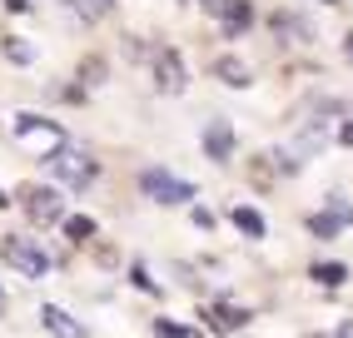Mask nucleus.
<instances>
[{"mask_svg": "<svg viewBox=\"0 0 353 338\" xmlns=\"http://www.w3.org/2000/svg\"><path fill=\"white\" fill-rule=\"evenodd\" d=\"M50 175H55V184L85 189V184H95V175H100V159L90 155V150H80V144H60V150L50 155Z\"/></svg>", "mask_w": 353, "mask_h": 338, "instance_id": "f257e3e1", "label": "nucleus"}, {"mask_svg": "<svg viewBox=\"0 0 353 338\" xmlns=\"http://www.w3.org/2000/svg\"><path fill=\"white\" fill-rule=\"evenodd\" d=\"M15 139L26 144V150H35V155L50 159L60 144H65V130L55 125V119H40V115H15Z\"/></svg>", "mask_w": 353, "mask_h": 338, "instance_id": "f03ea898", "label": "nucleus"}, {"mask_svg": "<svg viewBox=\"0 0 353 338\" xmlns=\"http://www.w3.org/2000/svg\"><path fill=\"white\" fill-rule=\"evenodd\" d=\"M139 189H145L154 204H184V199H194V184L164 175V169H145V175H139Z\"/></svg>", "mask_w": 353, "mask_h": 338, "instance_id": "7ed1b4c3", "label": "nucleus"}, {"mask_svg": "<svg viewBox=\"0 0 353 338\" xmlns=\"http://www.w3.org/2000/svg\"><path fill=\"white\" fill-rule=\"evenodd\" d=\"M20 204H26V214H30L35 224L65 219V195H55L50 184H26V189H20Z\"/></svg>", "mask_w": 353, "mask_h": 338, "instance_id": "20e7f679", "label": "nucleus"}, {"mask_svg": "<svg viewBox=\"0 0 353 338\" xmlns=\"http://www.w3.org/2000/svg\"><path fill=\"white\" fill-rule=\"evenodd\" d=\"M0 254H6L15 264V274H26V279H45V274H50V259H45L35 244H26V239H6Z\"/></svg>", "mask_w": 353, "mask_h": 338, "instance_id": "39448f33", "label": "nucleus"}, {"mask_svg": "<svg viewBox=\"0 0 353 338\" xmlns=\"http://www.w3.org/2000/svg\"><path fill=\"white\" fill-rule=\"evenodd\" d=\"M154 80H159L164 95H179L184 85H190V75H184V60H179L174 50H164V45L154 50Z\"/></svg>", "mask_w": 353, "mask_h": 338, "instance_id": "423d86ee", "label": "nucleus"}, {"mask_svg": "<svg viewBox=\"0 0 353 338\" xmlns=\"http://www.w3.org/2000/svg\"><path fill=\"white\" fill-rule=\"evenodd\" d=\"M204 155H209V159H219V164L234 155V125H229L224 115H214V119L204 125Z\"/></svg>", "mask_w": 353, "mask_h": 338, "instance_id": "0eeeda50", "label": "nucleus"}, {"mask_svg": "<svg viewBox=\"0 0 353 338\" xmlns=\"http://www.w3.org/2000/svg\"><path fill=\"white\" fill-rule=\"evenodd\" d=\"M204 324L214 333H239L249 324V308H239V304H209L204 308Z\"/></svg>", "mask_w": 353, "mask_h": 338, "instance_id": "6e6552de", "label": "nucleus"}, {"mask_svg": "<svg viewBox=\"0 0 353 338\" xmlns=\"http://www.w3.org/2000/svg\"><path fill=\"white\" fill-rule=\"evenodd\" d=\"M40 324H45V333H50V338H90L85 324H75V319H70L65 308H55V304L40 308Z\"/></svg>", "mask_w": 353, "mask_h": 338, "instance_id": "1a4fd4ad", "label": "nucleus"}, {"mask_svg": "<svg viewBox=\"0 0 353 338\" xmlns=\"http://www.w3.org/2000/svg\"><path fill=\"white\" fill-rule=\"evenodd\" d=\"M214 75H219L224 85H234V90L254 85V70H249L244 60H234V55H219V60H214Z\"/></svg>", "mask_w": 353, "mask_h": 338, "instance_id": "9d476101", "label": "nucleus"}, {"mask_svg": "<svg viewBox=\"0 0 353 338\" xmlns=\"http://www.w3.org/2000/svg\"><path fill=\"white\" fill-rule=\"evenodd\" d=\"M65 239H70V244H90V239H95V219L70 214V219H65Z\"/></svg>", "mask_w": 353, "mask_h": 338, "instance_id": "9b49d317", "label": "nucleus"}, {"mask_svg": "<svg viewBox=\"0 0 353 338\" xmlns=\"http://www.w3.org/2000/svg\"><path fill=\"white\" fill-rule=\"evenodd\" d=\"M249 20H254L249 0H234V10L224 15V30H229V35H244V30H249Z\"/></svg>", "mask_w": 353, "mask_h": 338, "instance_id": "f8f14e48", "label": "nucleus"}, {"mask_svg": "<svg viewBox=\"0 0 353 338\" xmlns=\"http://www.w3.org/2000/svg\"><path fill=\"white\" fill-rule=\"evenodd\" d=\"M234 224H239L249 239H259V234H264V214L249 209V204H239V209H234Z\"/></svg>", "mask_w": 353, "mask_h": 338, "instance_id": "ddd939ff", "label": "nucleus"}, {"mask_svg": "<svg viewBox=\"0 0 353 338\" xmlns=\"http://www.w3.org/2000/svg\"><path fill=\"white\" fill-rule=\"evenodd\" d=\"M319 284H328V288H339L343 279H348V269H343V264H314V269H309Z\"/></svg>", "mask_w": 353, "mask_h": 338, "instance_id": "4468645a", "label": "nucleus"}, {"mask_svg": "<svg viewBox=\"0 0 353 338\" xmlns=\"http://www.w3.org/2000/svg\"><path fill=\"white\" fill-rule=\"evenodd\" d=\"M339 229H343V224L334 219V214H314V219H309V234H314V239H334Z\"/></svg>", "mask_w": 353, "mask_h": 338, "instance_id": "2eb2a0df", "label": "nucleus"}, {"mask_svg": "<svg viewBox=\"0 0 353 338\" xmlns=\"http://www.w3.org/2000/svg\"><path fill=\"white\" fill-rule=\"evenodd\" d=\"M154 333H159V338H199L194 328H184V324H174V319H159Z\"/></svg>", "mask_w": 353, "mask_h": 338, "instance_id": "dca6fc26", "label": "nucleus"}, {"mask_svg": "<svg viewBox=\"0 0 353 338\" xmlns=\"http://www.w3.org/2000/svg\"><path fill=\"white\" fill-rule=\"evenodd\" d=\"M6 60H20V65H30V60H35V50H30L26 40H6Z\"/></svg>", "mask_w": 353, "mask_h": 338, "instance_id": "f3484780", "label": "nucleus"}, {"mask_svg": "<svg viewBox=\"0 0 353 338\" xmlns=\"http://www.w3.org/2000/svg\"><path fill=\"white\" fill-rule=\"evenodd\" d=\"M80 80L100 85V80H105V60H100V55H95V60H80Z\"/></svg>", "mask_w": 353, "mask_h": 338, "instance_id": "a211bd4d", "label": "nucleus"}, {"mask_svg": "<svg viewBox=\"0 0 353 338\" xmlns=\"http://www.w3.org/2000/svg\"><path fill=\"white\" fill-rule=\"evenodd\" d=\"M328 214H334L339 224H353V209H348V199H339V195H328Z\"/></svg>", "mask_w": 353, "mask_h": 338, "instance_id": "6ab92c4d", "label": "nucleus"}, {"mask_svg": "<svg viewBox=\"0 0 353 338\" xmlns=\"http://www.w3.org/2000/svg\"><path fill=\"white\" fill-rule=\"evenodd\" d=\"M199 6H204L209 15H214V20H224V15L234 10V0H199Z\"/></svg>", "mask_w": 353, "mask_h": 338, "instance_id": "aec40b11", "label": "nucleus"}, {"mask_svg": "<svg viewBox=\"0 0 353 338\" xmlns=\"http://www.w3.org/2000/svg\"><path fill=\"white\" fill-rule=\"evenodd\" d=\"M339 144H348V150H353V115H348L343 125H339Z\"/></svg>", "mask_w": 353, "mask_h": 338, "instance_id": "412c9836", "label": "nucleus"}, {"mask_svg": "<svg viewBox=\"0 0 353 338\" xmlns=\"http://www.w3.org/2000/svg\"><path fill=\"white\" fill-rule=\"evenodd\" d=\"M114 6V0H85V15H105Z\"/></svg>", "mask_w": 353, "mask_h": 338, "instance_id": "4be33fe9", "label": "nucleus"}, {"mask_svg": "<svg viewBox=\"0 0 353 338\" xmlns=\"http://www.w3.org/2000/svg\"><path fill=\"white\" fill-rule=\"evenodd\" d=\"M6 6H10V10H30V0H6Z\"/></svg>", "mask_w": 353, "mask_h": 338, "instance_id": "5701e85b", "label": "nucleus"}, {"mask_svg": "<svg viewBox=\"0 0 353 338\" xmlns=\"http://www.w3.org/2000/svg\"><path fill=\"white\" fill-rule=\"evenodd\" d=\"M339 338H353V319H348V324H343V328H339Z\"/></svg>", "mask_w": 353, "mask_h": 338, "instance_id": "b1692460", "label": "nucleus"}, {"mask_svg": "<svg viewBox=\"0 0 353 338\" xmlns=\"http://www.w3.org/2000/svg\"><path fill=\"white\" fill-rule=\"evenodd\" d=\"M0 313H6V288H0Z\"/></svg>", "mask_w": 353, "mask_h": 338, "instance_id": "393cba45", "label": "nucleus"}, {"mask_svg": "<svg viewBox=\"0 0 353 338\" xmlns=\"http://www.w3.org/2000/svg\"><path fill=\"white\" fill-rule=\"evenodd\" d=\"M343 50H348V60H353V40H348V45H343Z\"/></svg>", "mask_w": 353, "mask_h": 338, "instance_id": "a878e982", "label": "nucleus"}, {"mask_svg": "<svg viewBox=\"0 0 353 338\" xmlns=\"http://www.w3.org/2000/svg\"><path fill=\"white\" fill-rule=\"evenodd\" d=\"M323 6H339V0H323Z\"/></svg>", "mask_w": 353, "mask_h": 338, "instance_id": "bb28decb", "label": "nucleus"}]
</instances>
